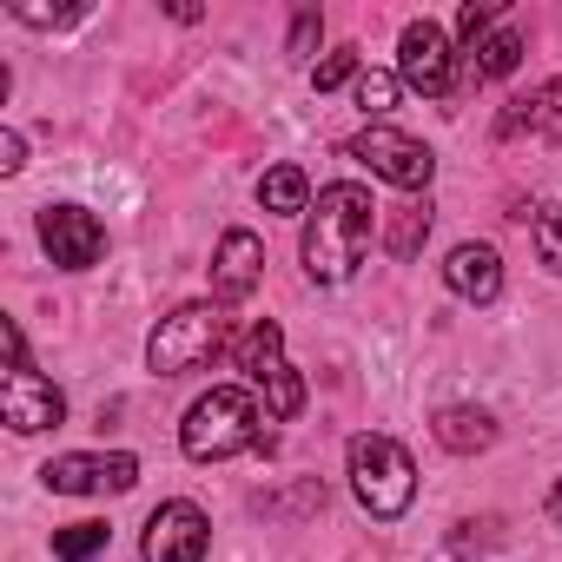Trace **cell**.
Masks as SVG:
<instances>
[{
	"mask_svg": "<svg viewBox=\"0 0 562 562\" xmlns=\"http://www.w3.org/2000/svg\"><path fill=\"white\" fill-rule=\"evenodd\" d=\"M509 126H562V80H549V87H536L516 113H509Z\"/></svg>",
	"mask_w": 562,
	"mask_h": 562,
	"instance_id": "cell-19",
	"label": "cell"
},
{
	"mask_svg": "<svg viewBox=\"0 0 562 562\" xmlns=\"http://www.w3.org/2000/svg\"><path fill=\"white\" fill-rule=\"evenodd\" d=\"M397 80L417 87V93H430V100H443L457 87V60H450V41H443L437 21H411L404 27V41H397Z\"/></svg>",
	"mask_w": 562,
	"mask_h": 562,
	"instance_id": "cell-6",
	"label": "cell"
},
{
	"mask_svg": "<svg viewBox=\"0 0 562 562\" xmlns=\"http://www.w3.org/2000/svg\"><path fill=\"white\" fill-rule=\"evenodd\" d=\"M21 153H27V146H21V133L8 126V133H0V172H21Z\"/></svg>",
	"mask_w": 562,
	"mask_h": 562,
	"instance_id": "cell-26",
	"label": "cell"
},
{
	"mask_svg": "<svg viewBox=\"0 0 562 562\" xmlns=\"http://www.w3.org/2000/svg\"><path fill=\"white\" fill-rule=\"evenodd\" d=\"M41 245H47L54 265L87 271V265H100V251H106V225H100L87 205H47V212H41Z\"/></svg>",
	"mask_w": 562,
	"mask_h": 562,
	"instance_id": "cell-9",
	"label": "cell"
},
{
	"mask_svg": "<svg viewBox=\"0 0 562 562\" xmlns=\"http://www.w3.org/2000/svg\"><path fill=\"white\" fill-rule=\"evenodd\" d=\"M258 278H265V245L258 232H225L218 238V258H212V299L218 305H238L258 292Z\"/></svg>",
	"mask_w": 562,
	"mask_h": 562,
	"instance_id": "cell-11",
	"label": "cell"
},
{
	"mask_svg": "<svg viewBox=\"0 0 562 562\" xmlns=\"http://www.w3.org/2000/svg\"><path fill=\"white\" fill-rule=\"evenodd\" d=\"M205 549H212V522L199 503L179 496L146 516V562H205Z\"/></svg>",
	"mask_w": 562,
	"mask_h": 562,
	"instance_id": "cell-7",
	"label": "cell"
},
{
	"mask_svg": "<svg viewBox=\"0 0 562 562\" xmlns=\"http://www.w3.org/2000/svg\"><path fill=\"white\" fill-rule=\"evenodd\" d=\"M0 417H8L21 437H34V430H54L67 417V397L41 371H8V384H0Z\"/></svg>",
	"mask_w": 562,
	"mask_h": 562,
	"instance_id": "cell-10",
	"label": "cell"
},
{
	"mask_svg": "<svg viewBox=\"0 0 562 562\" xmlns=\"http://www.w3.org/2000/svg\"><path fill=\"white\" fill-rule=\"evenodd\" d=\"M358 166H371L384 186H397V192H424L430 186V172H437V159H430V146L424 139H411V133H391V126H364L351 146H345Z\"/></svg>",
	"mask_w": 562,
	"mask_h": 562,
	"instance_id": "cell-5",
	"label": "cell"
},
{
	"mask_svg": "<svg viewBox=\"0 0 562 562\" xmlns=\"http://www.w3.org/2000/svg\"><path fill=\"white\" fill-rule=\"evenodd\" d=\"M238 371H245L251 384H265V378L285 371V331H278L271 318H258V325L238 338Z\"/></svg>",
	"mask_w": 562,
	"mask_h": 562,
	"instance_id": "cell-13",
	"label": "cell"
},
{
	"mask_svg": "<svg viewBox=\"0 0 562 562\" xmlns=\"http://www.w3.org/2000/svg\"><path fill=\"white\" fill-rule=\"evenodd\" d=\"M318 34H325V21H318V14H299V21H292V54H312Z\"/></svg>",
	"mask_w": 562,
	"mask_h": 562,
	"instance_id": "cell-25",
	"label": "cell"
},
{
	"mask_svg": "<svg viewBox=\"0 0 562 562\" xmlns=\"http://www.w3.org/2000/svg\"><path fill=\"white\" fill-rule=\"evenodd\" d=\"M424 238H430V205H397V218H391V258H417Z\"/></svg>",
	"mask_w": 562,
	"mask_h": 562,
	"instance_id": "cell-18",
	"label": "cell"
},
{
	"mask_svg": "<svg viewBox=\"0 0 562 562\" xmlns=\"http://www.w3.org/2000/svg\"><path fill=\"white\" fill-rule=\"evenodd\" d=\"M371 225H378V205H371L364 186H351V179L325 186L312 218H305V245H299L305 271L318 278V285H345V278L364 265V251H371Z\"/></svg>",
	"mask_w": 562,
	"mask_h": 562,
	"instance_id": "cell-1",
	"label": "cell"
},
{
	"mask_svg": "<svg viewBox=\"0 0 562 562\" xmlns=\"http://www.w3.org/2000/svg\"><path fill=\"white\" fill-rule=\"evenodd\" d=\"M549 522L562 529V476H555V490H549Z\"/></svg>",
	"mask_w": 562,
	"mask_h": 562,
	"instance_id": "cell-27",
	"label": "cell"
},
{
	"mask_svg": "<svg viewBox=\"0 0 562 562\" xmlns=\"http://www.w3.org/2000/svg\"><path fill=\"white\" fill-rule=\"evenodd\" d=\"M490 27H496V8H490V0H470V8L457 14V41H463L470 54H476V47L490 41Z\"/></svg>",
	"mask_w": 562,
	"mask_h": 562,
	"instance_id": "cell-23",
	"label": "cell"
},
{
	"mask_svg": "<svg viewBox=\"0 0 562 562\" xmlns=\"http://www.w3.org/2000/svg\"><path fill=\"white\" fill-rule=\"evenodd\" d=\"M258 397L245 391V384H218V391H205L192 411H186V424H179V450L192 457V463H225V457H238V450H258Z\"/></svg>",
	"mask_w": 562,
	"mask_h": 562,
	"instance_id": "cell-2",
	"label": "cell"
},
{
	"mask_svg": "<svg viewBox=\"0 0 562 562\" xmlns=\"http://www.w3.org/2000/svg\"><path fill=\"white\" fill-rule=\"evenodd\" d=\"M443 285L457 299H470V305H496V292H503V258L490 245H457L443 258Z\"/></svg>",
	"mask_w": 562,
	"mask_h": 562,
	"instance_id": "cell-12",
	"label": "cell"
},
{
	"mask_svg": "<svg viewBox=\"0 0 562 562\" xmlns=\"http://www.w3.org/2000/svg\"><path fill=\"white\" fill-rule=\"evenodd\" d=\"M470 60H476V80H503V74H516V60H522V41L503 27V34H490V41H483Z\"/></svg>",
	"mask_w": 562,
	"mask_h": 562,
	"instance_id": "cell-17",
	"label": "cell"
},
{
	"mask_svg": "<svg viewBox=\"0 0 562 562\" xmlns=\"http://www.w3.org/2000/svg\"><path fill=\"white\" fill-rule=\"evenodd\" d=\"M41 476L60 496H126L139 483V457H126V450H113V457H54Z\"/></svg>",
	"mask_w": 562,
	"mask_h": 562,
	"instance_id": "cell-8",
	"label": "cell"
},
{
	"mask_svg": "<svg viewBox=\"0 0 562 562\" xmlns=\"http://www.w3.org/2000/svg\"><path fill=\"white\" fill-rule=\"evenodd\" d=\"M437 443L443 450H457V457H470V450H483L490 437H496V424L483 417V411H470V404H450V411H437Z\"/></svg>",
	"mask_w": 562,
	"mask_h": 562,
	"instance_id": "cell-14",
	"label": "cell"
},
{
	"mask_svg": "<svg viewBox=\"0 0 562 562\" xmlns=\"http://www.w3.org/2000/svg\"><path fill=\"white\" fill-rule=\"evenodd\" d=\"M536 251L549 271H562V205H542L536 212Z\"/></svg>",
	"mask_w": 562,
	"mask_h": 562,
	"instance_id": "cell-22",
	"label": "cell"
},
{
	"mask_svg": "<svg viewBox=\"0 0 562 562\" xmlns=\"http://www.w3.org/2000/svg\"><path fill=\"white\" fill-rule=\"evenodd\" d=\"M397 93H404V80H397V74H378V67H371V74H358V113H371V120H378V113H391V106H397Z\"/></svg>",
	"mask_w": 562,
	"mask_h": 562,
	"instance_id": "cell-20",
	"label": "cell"
},
{
	"mask_svg": "<svg viewBox=\"0 0 562 562\" xmlns=\"http://www.w3.org/2000/svg\"><path fill=\"white\" fill-rule=\"evenodd\" d=\"M258 199H265V212H305V205H312L305 166H271V172L258 179Z\"/></svg>",
	"mask_w": 562,
	"mask_h": 562,
	"instance_id": "cell-15",
	"label": "cell"
},
{
	"mask_svg": "<svg viewBox=\"0 0 562 562\" xmlns=\"http://www.w3.org/2000/svg\"><path fill=\"white\" fill-rule=\"evenodd\" d=\"M106 542H113L106 522H67V529H54V555H60V562H87V555H100Z\"/></svg>",
	"mask_w": 562,
	"mask_h": 562,
	"instance_id": "cell-16",
	"label": "cell"
},
{
	"mask_svg": "<svg viewBox=\"0 0 562 562\" xmlns=\"http://www.w3.org/2000/svg\"><path fill=\"white\" fill-rule=\"evenodd\" d=\"M218 345H225L218 312H212V305H179V312L159 318V331L146 338V364H153L159 378H186V371H199Z\"/></svg>",
	"mask_w": 562,
	"mask_h": 562,
	"instance_id": "cell-4",
	"label": "cell"
},
{
	"mask_svg": "<svg viewBox=\"0 0 562 562\" xmlns=\"http://www.w3.org/2000/svg\"><path fill=\"white\" fill-rule=\"evenodd\" d=\"M351 490H358V503L378 522H397L417 503V463H411V450L397 437H378V430L351 437Z\"/></svg>",
	"mask_w": 562,
	"mask_h": 562,
	"instance_id": "cell-3",
	"label": "cell"
},
{
	"mask_svg": "<svg viewBox=\"0 0 562 562\" xmlns=\"http://www.w3.org/2000/svg\"><path fill=\"white\" fill-rule=\"evenodd\" d=\"M265 397H271V417L285 424V417H299L305 411V384L292 378V371H278V378H265Z\"/></svg>",
	"mask_w": 562,
	"mask_h": 562,
	"instance_id": "cell-21",
	"label": "cell"
},
{
	"mask_svg": "<svg viewBox=\"0 0 562 562\" xmlns=\"http://www.w3.org/2000/svg\"><path fill=\"white\" fill-rule=\"evenodd\" d=\"M345 80H358V54H351V47L312 67V87H318V93H331V87H345Z\"/></svg>",
	"mask_w": 562,
	"mask_h": 562,
	"instance_id": "cell-24",
	"label": "cell"
}]
</instances>
